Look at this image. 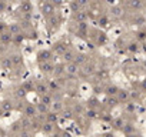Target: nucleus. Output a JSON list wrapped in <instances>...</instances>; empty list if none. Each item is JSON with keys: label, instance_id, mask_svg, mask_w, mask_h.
<instances>
[{"label": "nucleus", "instance_id": "nucleus-4", "mask_svg": "<svg viewBox=\"0 0 146 137\" xmlns=\"http://www.w3.org/2000/svg\"><path fill=\"white\" fill-rule=\"evenodd\" d=\"M35 92H36L39 96H43V94L49 93L50 89H49V84H46V83H43V82H37L36 86H35Z\"/></svg>", "mask_w": 146, "mask_h": 137}, {"label": "nucleus", "instance_id": "nucleus-20", "mask_svg": "<svg viewBox=\"0 0 146 137\" xmlns=\"http://www.w3.org/2000/svg\"><path fill=\"white\" fill-rule=\"evenodd\" d=\"M50 107H52L53 111H57V113H59V111L63 110V103H62V100H57V101H53V104H52Z\"/></svg>", "mask_w": 146, "mask_h": 137}, {"label": "nucleus", "instance_id": "nucleus-46", "mask_svg": "<svg viewBox=\"0 0 146 137\" xmlns=\"http://www.w3.org/2000/svg\"><path fill=\"white\" fill-rule=\"evenodd\" d=\"M105 137H112V134H105Z\"/></svg>", "mask_w": 146, "mask_h": 137}, {"label": "nucleus", "instance_id": "nucleus-17", "mask_svg": "<svg viewBox=\"0 0 146 137\" xmlns=\"http://www.w3.org/2000/svg\"><path fill=\"white\" fill-rule=\"evenodd\" d=\"M40 101H42V103H44L46 106H52V104H53V94L46 93V94L40 96Z\"/></svg>", "mask_w": 146, "mask_h": 137}, {"label": "nucleus", "instance_id": "nucleus-15", "mask_svg": "<svg viewBox=\"0 0 146 137\" xmlns=\"http://www.w3.org/2000/svg\"><path fill=\"white\" fill-rule=\"evenodd\" d=\"M67 50V46L64 44V43H57V44H54V49H53V53H56V54H60V56H63V53Z\"/></svg>", "mask_w": 146, "mask_h": 137}, {"label": "nucleus", "instance_id": "nucleus-13", "mask_svg": "<svg viewBox=\"0 0 146 137\" xmlns=\"http://www.w3.org/2000/svg\"><path fill=\"white\" fill-rule=\"evenodd\" d=\"M40 130H42L44 134H50V133H53V130H54V124H53V123H49V121L44 120V123H42Z\"/></svg>", "mask_w": 146, "mask_h": 137}, {"label": "nucleus", "instance_id": "nucleus-41", "mask_svg": "<svg viewBox=\"0 0 146 137\" xmlns=\"http://www.w3.org/2000/svg\"><path fill=\"white\" fill-rule=\"evenodd\" d=\"M113 126H115V127H116V128H120V127H122V126H123V121H122V120H120V119H119V120H116V121H115V123H113Z\"/></svg>", "mask_w": 146, "mask_h": 137}, {"label": "nucleus", "instance_id": "nucleus-33", "mask_svg": "<svg viewBox=\"0 0 146 137\" xmlns=\"http://www.w3.org/2000/svg\"><path fill=\"white\" fill-rule=\"evenodd\" d=\"M119 100H126L127 97H129V94H127V92H123V90H120L119 93Z\"/></svg>", "mask_w": 146, "mask_h": 137}, {"label": "nucleus", "instance_id": "nucleus-27", "mask_svg": "<svg viewBox=\"0 0 146 137\" xmlns=\"http://www.w3.org/2000/svg\"><path fill=\"white\" fill-rule=\"evenodd\" d=\"M19 137H33L30 128H22V131L19 133Z\"/></svg>", "mask_w": 146, "mask_h": 137}, {"label": "nucleus", "instance_id": "nucleus-37", "mask_svg": "<svg viewBox=\"0 0 146 137\" xmlns=\"http://www.w3.org/2000/svg\"><path fill=\"white\" fill-rule=\"evenodd\" d=\"M63 117H64V119H72V117H73V111H72V110H64Z\"/></svg>", "mask_w": 146, "mask_h": 137}, {"label": "nucleus", "instance_id": "nucleus-32", "mask_svg": "<svg viewBox=\"0 0 146 137\" xmlns=\"http://www.w3.org/2000/svg\"><path fill=\"white\" fill-rule=\"evenodd\" d=\"M26 93H27V92H26V90L20 86V87L17 89V93H16V94H17V97H25V96H26Z\"/></svg>", "mask_w": 146, "mask_h": 137}, {"label": "nucleus", "instance_id": "nucleus-8", "mask_svg": "<svg viewBox=\"0 0 146 137\" xmlns=\"http://www.w3.org/2000/svg\"><path fill=\"white\" fill-rule=\"evenodd\" d=\"M7 32L12 33L13 36L20 34V33H22V24H19V23H10L9 27H7Z\"/></svg>", "mask_w": 146, "mask_h": 137}, {"label": "nucleus", "instance_id": "nucleus-10", "mask_svg": "<svg viewBox=\"0 0 146 137\" xmlns=\"http://www.w3.org/2000/svg\"><path fill=\"white\" fill-rule=\"evenodd\" d=\"M44 120H46V121H49V123H53V124H56V123H57V120H59V113H57V111H53V110H50V111L46 114Z\"/></svg>", "mask_w": 146, "mask_h": 137}, {"label": "nucleus", "instance_id": "nucleus-34", "mask_svg": "<svg viewBox=\"0 0 146 137\" xmlns=\"http://www.w3.org/2000/svg\"><path fill=\"white\" fill-rule=\"evenodd\" d=\"M49 19H50V24H52V27H56V26H57V22H59V20H57V17L53 14V16H50Z\"/></svg>", "mask_w": 146, "mask_h": 137}, {"label": "nucleus", "instance_id": "nucleus-22", "mask_svg": "<svg viewBox=\"0 0 146 137\" xmlns=\"http://www.w3.org/2000/svg\"><path fill=\"white\" fill-rule=\"evenodd\" d=\"M75 61L76 64H79V66H82L83 63H86V56L85 54H76V57H75Z\"/></svg>", "mask_w": 146, "mask_h": 137}, {"label": "nucleus", "instance_id": "nucleus-30", "mask_svg": "<svg viewBox=\"0 0 146 137\" xmlns=\"http://www.w3.org/2000/svg\"><path fill=\"white\" fill-rule=\"evenodd\" d=\"M132 7L133 9H140L142 7V2H140V0H132Z\"/></svg>", "mask_w": 146, "mask_h": 137}, {"label": "nucleus", "instance_id": "nucleus-26", "mask_svg": "<svg viewBox=\"0 0 146 137\" xmlns=\"http://www.w3.org/2000/svg\"><path fill=\"white\" fill-rule=\"evenodd\" d=\"M22 128H23V126H22V123H20V120L19 121H15L13 124H12V131H22Z\"/></svg>", "mask_w": 146, "mask_h": 137}, {"label": "nucleus", "instance_id": "nucleus-9", "mask_svg": "<svg viewBox=\"0 0 146 137\" xmlns=\"http://www.w3.org/2000/svg\"><path fill=\"white\" fill-rule=\"evenodd\" d=\"M63 74H66V64H57V66H54L53 76L54 77H62Z\"/></svg>", "mask_w": 146, "mask_h": 137}, {"label": "nucleus", "instance_id": "nucleus-16", "mask_svg": "<svg viewBox=\"0 0 146 137\" xmlns=\"http://www.w3.org/2000/svg\"><path fill=\"white\" fill-rule=\"evenodd\" d=\"M36 107H37V113L39 114H43V116H46L50 110H49V107L50 106H46L44 103H42V101H39L37 104H36Z\"/></svg>", "mask_w": 146, "mask_h": 137}, {"label": "nucleus", "instance_id": "nucleus-19", "mask_svg": "<svg viewBox=\"0 0 146 137\" xmlns=\"http://www.w3.org/2000/svg\"><path fill=\"white\" fill-rule=\"evenodd\" d=\"M0 107H2L5 111H12V110H13V103L9 101V100H5V101H2Z\"/></svg>", "mask_w": 146, "mask_h": 137}, {"label": "nucleus", "instance_id": "nucleus-29", "mask_svg": "<svg viewBox=\"0 0 146 137\" xmlns=\"http://www.w3.org/2000/svg\"><path fill=\"white\" fill-rule=\"evenodd\" d=\"M49 89H50V92H56V90H59V82H50Z\"/></svg>", "mask_w": 146, "mask_h": 137}, {"label": "nucleus", "instance_id": "nucleus-5", "mask_svg": "<svg viewBox=\"0 0 146 137\" xmlns=\"http://www.w3.org/2000/svg\"><path fill=\"white\" fill-rule=\"evenodd\" d=\"M23 113H25V116H27V117H30V119H35V117L39 114V113H37V107L33 106V104H27V106L25 107Z\"/></svg>", "mask_w": 146, "mask_h": 137}, {"label": "nucleus", "instance_id": "nucleus-11", "mask_svg": "<svg viewBox=\"0 0 146 137\" xmlns=\"http://www.w3.org/2000/svg\"><path fill=\"white\" fill-rule=\"evenodd\" d=\"M20 12H22L23 14H29V13L33 12V6H32V3L29 2V0H26V2H23V3L20 5Z\"/></svg>", "mask_w": 146, "mask_h": 137}, {"label": "nucleus", "instance_id": "nucleus-45", "mask_svg": "<svg viewBox=\"0 0 146 137\" xmlns=\"http://www.w3.org/2000/svg\"><path fill=\"white\" fill-rule=\"evenodd\" d=\"M0 117H5V110L0 107Z\"/></svg>", "mask_w": 146, "mask_h": 137}, {"label": "nucleus", "instance_id": "nucleus-38", "mask_svg": "<svg viewBox=\"0 0 146 137\" xmlns=\"http://www.w3.org/2000/svg\"><path fill=\"white\" fill-rule=\"evenodd\" d=\"M50 3H53L54 7H59V6H62L64 3V0H50Z\"/></svg>", "mask_w": 146, "mask_h": 137}, {"label": "nucleus", "instance_id": "nucleus-3", "mask_svg": "<svg viewBox=\"0 0 146 137\" xmlns=\"http://www.w3.org/2000/svg\"><path fill=\"white\" fill-rule=\"evenodd\" d=\"M52 57H53V51H52V50H40V51L37 53V60H39V63H42V61H49V60H52Z\"/></svg>", "mask_w": 146, "mask_h": 137}, {"label": "nucleus", "instance_id": "nucleus-44", "mask_svg": "<svg viewBox=\"0 0 146 137\" xmlns=\"http://www.w3.org/2000/svg\"><path fill=\"white\" fill-rule=\"evenodd\" d=\"M106 23H108V20H106L105 17H103V19H100V24H102V26H105Z\"/></svg>", "mask_w": 146, "mask_h": 137}, {"label": "nucleus", "instance_id": "nucleus-25", "mask_svg": "<svg viewBox=\"0 0 146 137\" xmlns=\"http://www.w3.org/2000/svg\"><path fill=\"white\" fill-rule=\"evenodd\" d=\"M25 41V34H16V36H13V43H16V44H20V43H23Z\"/></svg>", "mask_w": 146, "mask_h": 137}, {"label": "nucleus", "instance_id": "nucleus-28", "mask_svg": "<svg viewBox=\"0 0 146 137\" xmlns=\"http://www.w3.org/2000/svg\"><path fill=\"white\" fill-rule=\"evenodd\" d=\"M85 73L86 74H93L95 73V66L93 64H86L85 66Z\"/></svg>", "mask_w": 146, "mask_h": 137}, {"label": "nucleus", "instance_id": "nucleus-23", "mask_svg": "<svg viewBox=\"0 0 146 137\" xmlns=\"http://www.w3.org/2000/svg\"><path fill=\"white\" fill-rule=\"evenodd\" d=\"M12 60H13V64H15V66H20V64L23 63V57H22L20 54H13V56H12Z\"/></svg>", "mask_w": 146, "mask_h": 137}, {"label": "nucleus", "instance_id": "nucleus-43", "mask_svg": "<svg viewBox=\"0 0 146 137\" xmlns=\"http://www.w3.org/2000/svg\"><path fill=\"white\" fill-rule=\"evenodd\" d=\"M60 137H72L67 131H62V134H60Z\"/></svg>", "mask_w": 146, "mask_h": 137}, {"label": "nucleus", "instance_id": "nucleus-14", "mask_svg": "<svg viewBox=\"0 0 146 137\" xmlns=\"http://www.w3.org/2000/svg\"><path fill=\"white\" fill-rule=\"evenodd\" d=\"M13 60H12V57H5L3 60H2V67L5 68V70H12L13 68Z\"/></svg>", "mask_w": 146, "mask_h": 137}, {"label": "nucleus", "instance_id": "nucleus-2", "mask_svg": "<svg viewBox=\"0 0 146 137\" xmlns=\"http://www.w3.org/2000/svg\"><path fill=\"white\" fill-rule=\"evenodd\" d=\"M40 10H42V14H43L44 17H50V16L54 14V5L50 3V2H46V3L42 5Z\"/></svg>", "mask_w": 146, "mask_h": 137}, {"label": "nucleus", "instance_id": "nucleus-7", "mask_svg": "<svg viewBox=\"0 0 146 137\" xmlns=\"http://www.w3.org/2000/svg\"><path fill=\"white\" fill-rule=\"evenodd\" d=\"M63 61L64 63H72L73 60H75V57H76V53L73 51V50H70V49H67L64 53H63Z\"/></svg>", "mask_w": 146, "mask_h": 137}, {"label": "nucleus", "instance_id": "nucleus-35", "mask_svg": "<svg viewBox=\"0 0 146 137\" xmlns=\"http://www.w3.org/2000/svg\"><path fill=\"white\" fill-rule=\"evenodd\" d=\"M112 14L120 16V14H122V9H120V7H112Z\"/></svg>", "mask_w": 146, "mask_h": 137}, {"label": "nucleus", "instance_id": "nucleus-40", "mask_svg": "<svg viewBox=\"0 0 146 137\" xmlns=\"http://www.w3.org/2000/svg\"><path fill=\"white\" fill-rule=\"evenodd\" d=\"M6 10V2L5 0H0V13Z\"/></svg>", "mask_w": 146, "mask_h": 137}, {"label": "nucleus", "instance_id": "nucleus-42", "mask_svg": "<svg viewBox=\"0 0 146 137\" xmlns=\"http://www.w3.org/2000/svg\"><path fill=\"white\" fill-rule=\"evenodd\" d=\"M76 2L79 3V6H85V5H88V0H76Z\"/></svg>", "mask_w": 146, "mask_h": 137}, {"label": "nucleus", "instance_id": "nucleus-12", "mask_svg": "<svg viewBox=\"0 0 146 137\" xmlns=\"http://www.w3.org/2000/svg\"><path fill=\"white\" fill-rule=\"evenodd\" d=\"M10 41H13V34L9 32H5L0 34V43L2 44H10Z\"/></svg>", "mask_w": 146, "mask_h": 137}, {"label": "nucleus", "instance_id": "nucleus-18", "mask_svg": "<svg viewBox=\"0 0 146 137\" xmlns=\"http://www.w3.org/2000/svg\"><path fill=\"white\" fill-rule=\"evenodd\" d=\"M20 123H22V126H23V128H30V130H32V124H33V119H30V117H27V116H25L23 119H20Z\"/></svg>", "mask_w": 146, "mask_h": 137}, {"label": "nucleus", "instance_id": "nucleus-6", "mask_svg": "<svg viewBox=\"0 0 146 137\" xmlns=\"http://www.w3.org/2000/svg\"><path fill=\"white\" fill-rule=\"evenodd\" d=\"M79 70V64H76L75 61H72V63H66V74H76Z\"/></svg>", "mask_w": 146, "mask_h": 137}, {"label": "nucleus", "instance_id": "nucleus-21", "mask_svg": "<svg viewBox=\"0 0 146 137\" xmlns=\"http://www.w3.org/2000/svg\"><path fill=\"white\" fill-rule=\"evenodd\" d=\"M73 17H75V20L76 22H85V19H86V14L83 13V12H75V14H73Z\"/></svg>", "mask_w": 146, "mask_h": 137}, {"label": "nucleus", "instance_id": "nucleus-31", "mask_svg": "<svg viewBox=\"0 0 146 137\" xmlns=\"http://www.w3.org/2000/svg\"><path fill=\"white\" fill-rule=\"evenodd\" d=\"M119 92H117V87H115V86H110V87H108V94H117Z\"/></svg>", "mask_w": 146, "mask_h": 137}, {"label": "nucleus", "instance_id": "nucleus-1", "mask_svg": "<svg viewBox=\"0 0 146 137\" xmlns=\"http://www.w3.org/2000/svg\"><path fill=\"white\" fill-rule=\"evenodd\" d=\"M39 68L43 74H53V70H54V64L52 63V60L49 61H42L39 63Z\"/></svg>", "mask_w": 146, "mask_h": 137}, {"label": "nucleus", "instance_id": "nucleus-24", "mask_svg": "<svg viewBox=\"0 0 146 137\" xmlns=\"http://www.w3.org/2000/svg\"><path fill=\"white\" fill-rule=\"evenodd\" d=\"M22 87L26 90V92H33V82H30V80H27V82H25V83H22Z\"/></svg>", "mask_w": 146, "mask_h": 137}, {"label": "nucleus", "instance_id": "nucleus-36", "mask_svg": "<svg viewBox=\"0 0 146 137\" xmlns=\"http://www.w3.org/2000/svg\"><path fill=\"white\" fill-rule=\"evenodd\" d=\"M86 117L95 119V117H96V111H95V110H86Z\"/></svg>", "mask_w": 146, "mask_h": 137}, {"label": "nucleus", "instance_id": "nucleus-39", "mask_svg": "<svg viewBox=\"0 0 146 137\" xmlns=\"http://www.w3.org/2000/svg\"><path fill=\"white\" fill-rule=\"evenodd\" d=\"M7 27H9V26H6L5 23H2V22H0V34H2V33H5V32H7Z\"/></svg>", "mask_w": 146, "mask_h": 137}]
</instances>
